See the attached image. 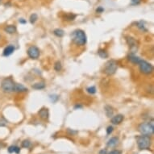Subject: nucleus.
Here are the masks:
<instances>
[{
	"mask_svg": "<svg viewBox=\"0 0 154 154\" xmlns=\"http://www.w3.org/2000/svg\"><path fill=\"white\" fill-rule=\"evenodd\" d=\"M72 40L77 45H85L86 43V33L81 29L74 31L72 35Z\"/></svg>",
	"mask_w": 154,
	"mask_h": 154,
	"instance_id": "f257e3e1",
	"label": "nucleus"
},
{
	"mask_svg": "<svg viewBox=\"0 0 154 154\" xmlns=\"http://www.w3.org/2000/svg\"><path fill=\"white\" fill-rule=\"evenodd\" d=\"M138 130L144 136H151L153 134L154 127H153V122H147V123H142L139 125Z\"/></svg>",
	"mask_w": 154,
	"mask_h": 154,
	"instance_id": "f03ea898",
	"label": "nucleus"
},
{
	"mask_svg": "<svg viewBox=\"0 0 154 154\" xmlns=\"http://www.w3.org/2000/svg\"><path fill=\"white\" fill-rule=\"evenodd\" d=\"M15 85V83L14 82V81L12 78H5L3 80V82L1 83V87L5 92L10 93V92H14Z\"/></svg>",
	"mask_w": 154,
	"mask_h": 154,
	"instance_id": "7ed1b4c3",
	"label": "nucleus"
},
{
	"mask_svg": "<svg viewBox=\"0 0 154 154\" xmlns=\"http://www.w3.org/2000/svg\"><path fill=\"white\" fill-rule=\"evenodd\" d=\"M117 70V62L115 60H110L108 61L105 66H104V73L107 75H113L115 73Z\"/></svg>",
	"mask_w": 154,
	"mask_h": 154,
	"instance_id": "20e7f679",
	"label": "nucleus"
},
{
	"mask_svg": "<svg viewBox=\"0 0 154 154\" xmlns=\"http://www.w3.org/2000/svg\"><path fill=\"white\" fill-rule=\"evenodd\" d=\"M137 145L140 149H148L150 147V139L148 136H140L137 137Z\"/></svg>",
	"mask_w": 154,
	"mask_h": 154,
	"instance_id": "39448f33",
	"label": "nucleus"
},
{
	"mask_svg": "<svg viewBox=\"0 0 154 154\" xmlns=\"http://www.w3.org/2000/svg\"><path fill=\"white\" fill-rule=\"evenodd\" d=\"M139 65H140V71L143 73H145V74H149L153 70L152 65L151 64H149L148 62L145 61L141 60L140 62L139 63Z\"/></svg>",
	"mask_w": 154,
	"mask_h": 154,
	"instance_id": "423d86ee",
	"label": "nucleus"
},
{
	"mask_svg": "<svg viewBox=\"0 0 154 154\" xmlns=\"http://www.w3.org/2000/svg\"><path fill=\"white\" fill-rule=\"evenodd\" d=\"M28 55L31 59H38L40 57V50L36 46H31L28 49Z\"/></svg>",
	"mask_w": 154,
	"mask_h": 154,
	"instance_id": "0eeeda50",
	"label": "nucleus"
},
{
	"mask_svg": "<svg viewBox=\"0 0 154 154\" xmlns=\"http://www.w3.org/2000/svg\"><path fill=\"white\" fill-rule=\"evenodd\" d=\"M126 40H127L128 45L129 47H130V49H131V52H132V53L136 52V51L137 50V48H138L136 40L134 38L130 37V36H128L127 39H126Z\"/></svg>",
	"mask_w": 154,
	"mask_h": 154,
	"instance_id": "6e6552de",
	"label": "nucleus"
},
{
	"mask_svg": "<svg viewBox=\"0 0 154 154\" xmlns=\"http://www.w3.org/2000/svg\"><path fill=\"white\" fill-rule=\"evenodd\" d=\"M124 120V115H115L111 118V121L113 124H119L120 123H122V121Z\"/></svg>",
	"mask_w": 154,
	"mask_h": 154,
	"instance_id": "1a4fd4ad",
	"label": "nucleus"
},
{
	"mask_svg": "<svg viewBox=\"0 0 154 154\" xmlns=\"http://www.w3.org/2000/svg\"><path fill=\"white\" fill-rule=\"evenodd\" d=\"M15 51V46L12 45H10L7 47L5 48V49L3 50V56L5 57H8L10 55H12Z\"/></svg>",
	"mask_w": 154,
	"mask_h": 154,
	"instance_id": "9d476101",
	"label": "nucleus"
},
{
	"mask_svg": "<svg viewBox=\"0 0 154 154\" xmlns=\"http://www.w3.org/2000/svg\"><path fill=\"white\" fill-rule=\"evenodd\" d=\"M39 115L40 116L41 119H47L49 118V110L47 108H45V107H43L40 110V111H39Z\"/></svg>",
	"mask_w": 154,
	"mask_h": 154,
	"instance_id": "9b49d317",
	"label": "nucleus"
},
{
	"mask_svg": "<svg viewBox=\"0 0 154 154\" xmlns=\"http://www.w3.org/2000/svg\"><path fill=\"white\" fill-rule=\"evenodd\" d=\"M128 60L131 62V63H133V64H137L139 65V63L140 62L141 59L138 57H136V55H134L133 53L132 54H130L129 56H128Z\"/></svg>",
	"mask_w": 154,
	"mask_h": 154,
	"instance_id": "f8f14e48",
	"label": "nucleus"
},
{
	"mask_svg": "<svg viewBox=\"0 0 154 154\" xmlns=\"http://www.w3.org/2000/svg\"><path fill=\"white\" fill-rule=\"evenodd\" d=\"M15 92H26L28 91V89L26 87H24L22 84H18L15 83Z\"/></svg>",
	"mask_w": 154,
	"mask_h": 154,
	"instance_id": "ddd939ff",
	"label": "nucleus"
},
{
	"mask_svg": "<svg viewBox=\"0 0 154 154\" xmlns=\"http://www.w3.org/2000/svg\"><path fill=\"white\" fill-rule=\"evenodd\" d=\"M118 141L119 139L117 137H112L108 140V142L107 143V145L108 147H114L118 144Z\"/></svg>",
	"mask_w": 154,
	"mask_h": 154,
	"instance_id": "4468645a",
	"label": "nucleus"
},
{
	"mask_svg": "<svg viewBox=\"0 0 154 154\" xmlns=\"http://www.w3.org/2000/svg\"><path fill=\"white\" fill-rule=\"evenodd\" d=\"M104 110H105V112H106V115H107V117L111 118V117L113 116L114 111H113V108L111 106H106Z\"/></svg>",
	"mask_w": 154,
	"mask_h": 154,
	"instance_id": "2eb2a0df",
	"label": "nucleus"
},
{
	"mask_svg": "<svg viewBox=\"0 0 154 154\" xmlns=\"http://www.w3.org/2000/svg\"><path fill=\"white\" fill-rule=\"evenodd\" d=\"M4 31L7 32V33L9 34H13L16 31V27L14 25H8L4 28Z\"/></svg>",
	"mask_w": 154,
	"mask_h": 154,
	"instance_id": "dca6fc26",
	"label": "nucleus"
},
{
	"mask_svg": "<svg viewBox=\"0 0 154 154\" xmlns=\"http://www.w3.org/2000/svg\"><path fill=\"white\" fill-rule=\"evenodd\" d=\"M7 151L9 153H13V152H15L17 154L19 153V151H20V148L17 146H14V145H12L10 146L8 148H7Z\"/></svg>",
	"mask_w": 154,
	"mask_h": 154,
	"instance_id": "f3484780",
	"label": "nucleus"
},
{
	"mask_svg": "<svg viewBox=\"0 0 154 154\" xmlns=\"http://www.w3.org/2000/svg\"><path fill=\"white\" fill-rule=\"evenodd\" d=\"M45 87V84L44 82H37L35 83L34 85H32V88L35 90H42Z\"/></svg>",
	"mask_w": 154,
	"mask_h": 154,
	"instance_id": "a211bd4d",
	"label": "nucleus"
},
{
	"mask_svg": "<svg viewBox=\"0 0 154 154\" xmlns=\"http://www.w3.org/2000/svg\"><path fill=\"white\" fill-rule=\"evenodd\" d=\"M53 33H54L55 36H58V37H62V36L65 35L64 31L61 30V29H59V28L55 29V30L53 31Z\"/></svg>",
	"mask_w": 154,
	"mask_h": 154,
	"instance_id": "6ab92c4d",
	"label": "nucleus"
},
{
	"mask_svg": "<svg viewBox=\"0 0 154 154\" xmlns=\"http://www.w3.org/2000/svg\"><path fill=\"white\" fill-rule=\"evenodd\" d=\"M98 56H99L100 57H102V58L108 57V53L105 50H103V49H99V50H98Z\"/></svg>",
	"mask_w": 154,
	"mask_h": 154,
	"instance_id": "aec40b11",
	"label": "nucleus"
},
{
	"mask_svg": "<svg viewBox=\"0 0 154 154\" xmlns=\"http://www.w3.org/2000/svg\"><path fill=\"white\" fill-rule=\"evenodd\" d=\"M37 19H38V16H37L36 14H32V15H31V16H30V23L31 24H35L36 21L37 20Z\"/></svg>",
	"mask_w": 154,
	"mask_h": 154,
	"instance_id": "412c9836",
	"label": "nucleus"
},
{
	"mask_svg": "<svg viewBox=\"0 0 154 154\" xmlns=\"http://www.w3.org/2000/svg\"><path fill=\"white\" fill-rule=\"evenodd\" d=\"M61 69H62V65H61L60 61H57L56 63H55V65H54V70H55L58 72V71H61Z\"/></svg>",
	"mask_w": 154,
	"mask_h": 154,
	"instance_id": "4be33fe9",
	"label": "nucleus"
},
{
	"mask_svg": "<svg viewBox=\"0 0 154 154\" xmlns=\"http://www.w3.org/2000/svg\"><path fill=\"white\" fill-rule=\"evenodd\" d=\"M30 145H31V142L28 140H24L23 142H22V147L23 148H28L30 147Z\"/></svg>",
	"mask_w": 154,
	"mask_h": 154,
	"instance_id": "5701e85b",
	"label": "nucleus"
},
{
	"mask_svg": "<svg viewBox=\"0 0 154 154\" xmlns=\"http://www.w3.org/2000/svg\"><path fill=\"white\" fill-rule=\"evenodd\" d=\"M87 92L89 93V94H95L96 93V88L94 86H90V87H88L87 89H86Z\"/></svg>",
	"mask_w": 154,
	"mask_h": 154,
	"instance_id": "b1692460",
	"label": "nucleus"
},
{
	"mask_svg": "<svg viewBox=\"0 0 154 154\" xmlns=\"http://www.w3.org/2000/svg\"><path fill=\"white\" fill-rule=\"evenodd\" d=\"M49 98H50V100L52 102L55 103V102H57L59 99V96L58 95H56V94H53V95H50L49 96Z\"/></svg>",
	"mask_w": 154,
	"mask_h": 154,
	"instance_id": "393cba45",
	"label": "nucleus"
},
{
	"mask_svg": "<svg viewBox=\"0 0 154 154\" xmlns=\"http://www.w3.org/2000/svg\"><path fill=\"white\" fill-rule=\"evenodd\" d=\"M7 124V121L4 118H3V117L0 118V127H3V126H5Z\"/></svg>",
	"mask_w": 154,
	"mask_h": 154,
	"instance_id": "a878e982",
	"label": "nucleus"
},
{
	"mask_svg": "<svg viewBox=\"0 0 154 154\" xmlns=\"http://www.w3.org/2000/svg\"><path fill=\"white\" fill-rule=\"evenodd\" d=\"M113 131V127L112 126H109L107 128V133L108 135H110Z\"/></svg>",
	"mask_w": 154,
	"mask_h": 154,
	"instance_id": "bb28decb",
	"label": "nucleus"
},
{
	"mask_svg": "<svg viewBox=\"0 0 154 154\" xmlns=\"http://www.w3.org/2000/svg\"><path fill=\"white\" fill-rule=\"evenodd\" d=\"M141 2V0H131V3L132 5H138Z\"/></svg>",
	"mask_w": 154,
	"mask_h": 154,
	"instance_id": "cd10ccee",
	"label": "nucleus"
},
{
	"mask_svg": "<svg viewBox=\"0 0 154 154\" xmlns=\"http://www.w3.org/2000/svg\"><path fill=\"white\" fill-rule=\"evenodd\" d=\"M109 154H121V152L118 150H113L111 152H109Z\"/></svg>",
	"mask_w": 154,
	"mask_h": 154,
	"instance_id": "c85d7f7f",
	"label": "nucleus"
},
{
	"mask_svg": "<svg viewBox=\"0 0 154 154\" xmlns=\"http://www.w3.org/2000/svg\"><path fill=\"white\" fill-rule=\"evenodd\" d=\"M99 154H107V152L106 149H103L99 152Z\"/></svg>",
	"mask_w": 154,
	"mask_h": 154,
	"instance_id": "c756f323",
	"label": "nucleus"
},
{
	"mask_svg": "<svg viewBox=\"0 0 154 154\" xmlns=\"http://www.w3.org/2000/svg\"><path fill=\"white\" fill-rule=\"evenodd\" d=\"M19 23H21V24H25L26 23V20H24V19H19Z\"/></svg>",
	"mask_w": 154,
	"mask_h": 154,
	"instance_id": "7c9ffc66",
	"label": "nucleus"
},
{
	"mask_svg": "<svg viewBox=\"0 0 154 154\" xmlns=\"http://www.w3.org/2000/svg\"><path fill=\"white\" fill-rule=\"evenodd\" d=\"M103 10V8H101V7H99L98 9H97V12H102Z\"/></svg>",
	"mask_w": 154,
	"mask_h": 154,
	"instance_id": "2f4dec72",
	"label": "nucleus"
},
{
	"mask_svg": "<svg viewBox=\"0 0 154 154\" xmlns=\"http://www.w3.org/2000/svg\"><path fill=\"white\" fill-rule=\"evenodd\" d=\"M0 39H1V36H0Z\"/></svg>",
	"mask_w": 154,
	"mask_h": 154,
	"instance_id": "473e14b6",
	"label": "nucleus"
},
{
	"mask_svg": "<svg viewBox=\"0 0 154 154\" xmlns=\"http://www.w3.org/2000/svg\"><path fill=\"white\" fill-rule=\"evenodd\" d=\"M0 2H1V0H0Z\"/></svg>",
	"mask_w": 154,
	"mask_h": 154,
	"instance_id": "72a5a7b5",
	"label": "nucleus"
}]
</instances>
